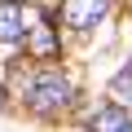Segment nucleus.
<instances>
[{
  "instance_id": "f257e3e1",
  "label": "nucleus",
  "mask_w": 132,
  "mask_h": 132,
  "mask_svg": "<svg viewBox=\"0 0 132 132\" xmlns=\"http://www.w3.org/2000/svg\"><path fill=\"white\" fill-rule=\"evenodd\" d=\"M22 101H27V110H31V114L53 119V114H62L66 106L75 101V84L66 79L62 71H40V75H31V79H27Z\"/></svg>"
},
{
  "instance_id": "0eeeda50",
  "label": "nucleus",
  "mask_w": 132,
  "mask_h": 132,
  "mask_svg": "<svg viewBox=\"0 0 132 132\" xmlns=\"http://www.w3.org/2000/svg\"><path fill=\"white\" fill-rule=\"evenodd\" d=\"M0 110H5V88H0Z\"/></svg>"
},
{
  "instance_id": "423d86ee",
  "label": "nucleus",
  "mask_w": 132,
  "mask_h": 132,
  "mask_svg": "<svg viewBox=\"0 0 132 132\" xmlns=\"http://www.w3.org/2000/svg\"><path fill=\"white\" fill-rule=\"evenodd\" d=\"M110 97H114L119 106H132V62H128L123 71L110 79Z\"/></svg>"
},
{
  "instance_id": "20e7f679",
  "label": "nucleus",
  "mask_w": 132,
  "mask_h": 132,
  "mask_svg": "<svg viewBox=\"0 0 132 132\" xmlns=\"http://www.w3.org/2000/svg\"><path fill=\"white\" fill-rule=\"evenodd\" d=\"M31 27H27V13H22V5L18 0H0V44H13V40H22Z\"/></svg>"
},
{
  "instance_id": "f03ea898",
  "label": "nucleus",
  "mask_w": 132,
  "mask_h": 132,
  "mask_svg": "<svg viewBox=\"0 0 132 132\" xmlns=\"http://www.w3.org/2000/svg\"><path fill=\"white\" fill-rule=\"evenodd\" d=\"M106 9H110V0H62V22L66 27H75V31H84V27H97L101 18H106Z\"/></svg>"
},
{
  "instance_id": "39448f33",
  "label": "nucleus",
  "mask_w": 132,
  "mask_h": 132,
  "mask_svg": "<svg viewBox=\"0 0 132 132\" xmlns=\"http://www.w3.org/2000/svg\"><path fill=\"white\" fill-rule=\"evenodd\" d=\"M31 53L35 57H53L57 53V31L48 18H40V27H31Z\"/></svg>"
},
{
  "instance_id": "6e6552de",
  "label": "nucleus",
  "mask_w": 132,
  "mask_h": 132,
  "mask_svg": "<svg viewBox=\"0 0 132 132\" xmlns=\"http://www.w3.org/2000/svg\"><path fill=\"white\" fill-rule=\"evenodd\" d=\"M123 132H132V123H128V128H123Z\"/></svg>"
},
{
  "instance_id": "7ed1b4c3",
  "label": "nucleus",
  "mask_w": 132,
  "mask_h": 132,
  "mask_svg": "<svg viewBox=\"0 0 132 132\" xmlns=\"http://www.w3.org/2000/svg\"><path fill=\"white\" fill-rule=\"evenodd\" d=\"M128 123H132V114H128V106H119V101L97 106V110L88 114V132H123Z\"/></svg>"
}]
</instances>
